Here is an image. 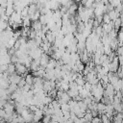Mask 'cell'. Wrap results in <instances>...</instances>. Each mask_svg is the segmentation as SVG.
Returning <instances> with one entry per match:
<instances>
[{"label": "cell", "mask_w": 123, "mask_h": 123, "mask_svg": "<svg viewBox=\"0 0 123 123\" xmlns=\"http://www.w3.org/2000/svg\"><path fill=\"white\" fill-rule=\"evenodd\" d=\"M15 67H16V71H17L19 74H23V73L26 72V67H25L24 65L20 64V63H16Z\"/></svg>", "instance_id": "cell-1"}]
</instances>
